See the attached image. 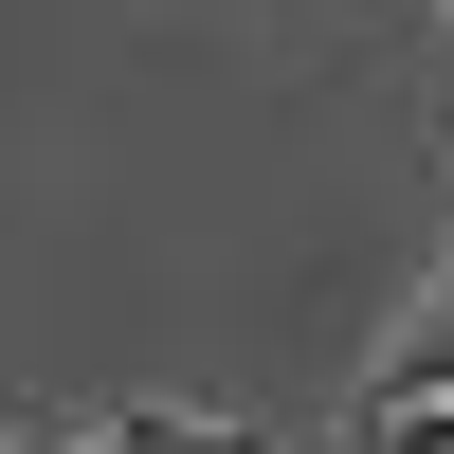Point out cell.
<instances>
[{
	"mask_svg": "<svg viewBox=\"0 0 454 454\" xmlns=\"http://www.w3.org/2000/svg\"><path fill=\"white\" fill-rule=\"evenodd\" d=\"M364 454H454V400H382V419H364Z\"/></svg>",
	"mask_w": 454,
	"mask_h": 454,
	"instance_id": "1",
	"label": "cell"
}]
</instances>
